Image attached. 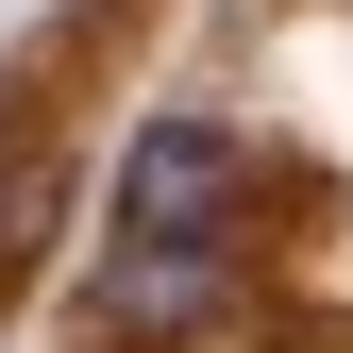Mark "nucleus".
Returning a JSON list of instances; mask_svg holds the SVG:
<instances>
[{
  "mask_svg": "<svg viewBox=\"0 0 353 353\" xmlns=\"http://www.w3.org/2000/svg\"><path fill=\"white\" fill-rule=\"evenodd\" d=\"M219 202H236V135L219 118H152L118 152V236H202Z\"/></svg>",
  "mask_w": 353,
  "mask_h": 353,
  "instance_id": "nucleus-1",
  "label": "nucleus"
},
{
  "mask_svg": "<svg viewBox=\"0 0 353 353\" xmlns=\"http://www.w3.org/2000/svg\"><path fill=\"white\" fill-rule=\"evenodd\" d=\"M219 270H236L219 219H202V236H152V252L101 270V320H118V336H185V320H219Z\"/></svg>",
  "mask_w": 353,
  "mask_h": 353,
  "instance_id": "nucleus-2",
  "label": "nucleus"
}]
</instances>
